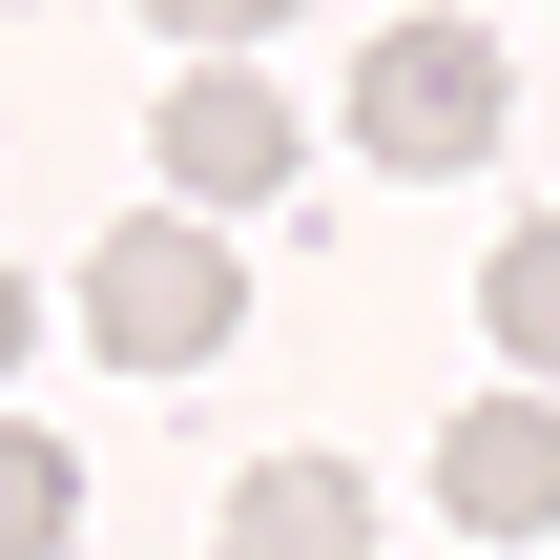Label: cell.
<instances>
[{"label": "cell", "mask_w": 560, "mask_h": 560, "mask_svg": "<svg viewBox=\"0 0 560 560\" xmlns=\"http://www.w3.org/2000/svg\"><path fill=\"white\" fill-rule=\"evenodd\" d=\"M436 499H457L478 540H560V395H478V416L436 436Z\"/></svg>", "instance_id": "obj_4"}, {"label": "cell", "mask_w": 560, "mask_h": 560, "mask_svg": "<svg viewBox=\"0 0 560 560\" xmlns=\"http://www.w3.org/2000/svg\"><path fill=\"white\" fill-rule=\"evenodd\" d=\"M270 187H291V104H270L249 62H187V83H166V208L229 229V208H270Z\"/></svg>", "instance_id": "obj_3"}, {"label": "cell", "mask_w": 560, "mask_h": 560, "mask_svg": "<svg viewBox=\"0 0 560 560\" xmlns=\"http://www.w3.org/2000/svg\"><path fill=\"white\" fill-rule=\"evenodd\" d=\"M21 353H42V291H21V270H0V374H21Z\"/></svg>", "instance_id": "obj_8"}, {"label": "cell", "mask_w": 560, "mask_h": 560, "mask_svg": "<svg viewBox=\"0 0 560 560\" xmlns=\"http://www.w3.org/2000/svg\"><path fill=\"white\" fill-rule=\"evenodd\" d=\"M83 353H125V374H208L229 332H249V270H229V229H187V208H125L104 249H83Z\"/></svg>", "instance_id": "obj_1"}, {"label": "cell", "mask_w": 560, "mask_h": 560, "mask_svg": "<svg viewBox=\"0 0 560 560\" xmlns=\"http://www.w3.org/2000/svg\"><path fill=\"white\" fill-rule=\"evenodd\" d=\"M208 540H229V560H395V520H374V478H353V457H249Z\"/></svg>", "instance_id": "obj_5"}, {"label": "cell", "mask_w": 560, "mask_h": 560, "mask_svg": "<svg viewBox=\"0 0 560 560\" xmlns=\"http://www.w3.org/2000/svg\"><path fill=\"white\" fill-rule=\"evenodd\" d=\"M478 312H499V353H520V395H560V208H520V229L478 249Z\"/></svg>", "instance_id": "obj_6"}, {"label": "cell", "mask_w": 560, "mask_h": 560, "mask_svg": "<svg viewBox=\"0 0 560 560\" xmlns=\"http://www.w3.org/2000/svg\"><path fill=\"white\" fill-rule=\"evenodd\" d=\"M62 540H83V457L42 416H0V560H62Z\"/></svg>", "instance_id": "obj_7"}, {"label": "cell", "mask_w": 560, "mask_h": 560, "mask_svg": "<svg viewBox=\"0 0 560 560\" xmlns=\"http://www.w3.org/2000/svg\"><path fill=\"white\" fill-rule=\"evenodd\" d=\"M353 145H374L395 187L478 166V145H499V42H478V21H374V42H353Z\"/></svg>", "instance_id": "obj_2"}]
</instances>
